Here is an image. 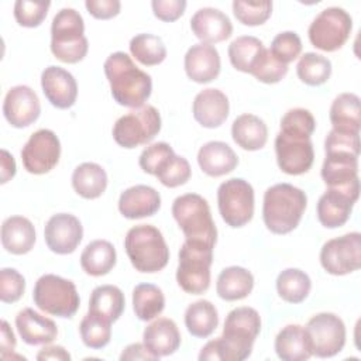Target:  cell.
<instances>
[{
    "instance_id": "cell-29",
    "label": "cell",
    "mask_w": 361,
    "mask_h": 361,
    "mask_svg": "<svg viewBox=\"0 0 361 361\" xmlns=\"http://www.w3.org/2000/svg\"><path fill=\"white\" fill-rule=\"evenodd\" d=\"M274 345L282 361H305L312 357L307 333L300 324H288L279 330Z\"/></svg>"
},
{
    "instance_id": "cell-24",
    "label": "cell",
    "mask_w": 361,
    "mask_h": 361,
    "mask_svg": "<svg viewBox=\"0 0 361 361\" xmlns=\"http://www.w3.org/2000/svg\"><path fill=\"white\" fill-rule=\"evenodd\" d=\"M324 162L320 171L327 188L348 186L360 182L358 155L347 151H324Z\"/></svg>"
},
{
    "instance_id": "cell-47",
    "label": "cell",
    "mask_w": 361,
    "mask_h": 361,
    "mask_svg": "<svg viewBox=\"0 0 361 361\" xmlns=\"http://www.w3.org/2000/svg\"><path fill=\"white\" fill-rule=\"evenodd\" d=\"M269 51L278 61L288 65L289 62L295 61L302 52L300 37L295 31L279 32L274 37Z\"/></svg>"
},
{
    "instance_id": "cell-14",
    "label": "cell",
    "mask_w": 361,
    "mask_h": 361,
    "mask_svg": "<svg viewBox=\"0 0 361 361\" xmlns=\"http://www.w3.org/2000/svg\"><path fill=\"white\" fill-rule=\"evenodd\" d=\"M61 157V141L58 135L48 128H39L32 133L21 149V161L27 172L44 175L52 171Z\"/></svg>"
},
{
    "instance_id": "cell-3",
    "label": "cell",
    "mask_w": 361,
    "mask_h": 361,
    "mask_svg": "<svg viewBox=\"0 0 361 361\" xmlns=\"http://www.w3.org/2000/svg\"><path fill=\"white\" fill-rule=\"evenodd\" d=\"M306 204L307 196L302 189L290 183H276L264 193V224L274 234H288L299 226Z\"/></svg>"
},
{
    "instance_id": "cell-12",
    "label": "cell",
    "mask_w": 361,
    "mask_h": 361,
    "mask_svg": "<svg viewBox=\"0 0 361 361\" xmlns=\"http://www.w3.org/2000/svg\"><path fill=\"white\" fill-rule=\"evenodd\" d=\"M305 330L309 337L312 355L330 358L338 354L345 344V324L334 313L323 312L309 319Z\"/></svg>"
},
{
    "instance_id": "cell-56",
    "label": "cell",
    "mask_w": 361,
    "mask_h": 361,
    "mask_svg": "<svg viewBox=\"0 0 361 361\" xmlns=\"http://www.w3.org/2000/svg\"><path fill=\"white\" fill-rule=\"evenodd\" d=\"M38 361H45V360H58V361H69L71 354L62 347V345H47L39 350L37 354Z\"/></svg>"
},
{
    "instance_id": "cell-10",
    "label": "cell",
    "mask_w": 361,
    "mask_h": 361,
    "mask_svg": "<svg viewBox=\"0 0 361 361\" xmlns=\"http://www.w3.org/2000/svg\"><path fill=\"white\" fill-rule=\"evenodd\" d=\"M351 30L353 18L344 8L327 7L313 18L307 35L314 48L324 52H334L347 42Z\"/></svg>"
},
{
    "instance_id": "cell-36",
    "label": "cell",
    "mask_w": 361,
    "mask_h": 361,
    "mask_svg": "<svg viewBox=\"0 0 361 361\" xmlns=\"http://www.w3.org/2000/svg\"><path fill=\"white\" fill-rule=\"evenodd\" d=\"M126 307V298L121 289L116 285L96 286L89 299V310L99 313L111 323L120 319Z\"/></svg>"
},
{
    "instance_id": "cell-46",
    "label": "cell",
    "mask_w": 361,
    "mask_h": 361,
    "mask_svg": "<svg viewBox=\"0 0 361 361\" xmlns=\"http://www.w3.org/2000/svg\"><path fill=\"white\" fill-rule=\"evenodd\" d=\"M288 73V65L282 63L281 61H278L272 52L269 49L265 48V51L262 52L261 58L258 59L257 65L254 66L251 75L267 85L271 83H278L281 82Z\"/></svg>"
},
{
    "instance_id": "cell-6",
    "label": "cell",
    "mask_w": 361,
    "mask_h": 361,
    "mask_svg": "<svg viewBox=\"0 0 361 361\" xmlns=\"http://www.w3.org/2000/svg\"><path fill=\"white\" fill-rule=\"evenodd\" d=\"M172 216L188 241L204 243L214 248L217 228L206 199L197 193H185L172 203Z\"/></svg>"
},
{
    "instance_id": "cell-1",
    "label": "cell",
    "mask_w": 361,
    "mask_h": 361,
    "mask_svg": "<svg viewBox=\"0 0 361 361\" xmlns=\"http://www.w3.org/2000/svg\"><path fill=\"white\" fill-rule=\"evenodd\" d=\"M261 331L259 313L248 306L233 309L223 327V334L206 343L199 353L200 361H243L251 355L254 341Z\"/></svg>"
},
{
    "instance_id": "cell-25",
    "label": "cell",
    "mask_w": 361,
    "mask_h": 361,
    "mask_svg": "<svg viewBox=\"0 0 361 361\" xmlns=\"http://www.w3.org/2000/svg\"><path fill=\"white\" fill-rule=\"evenodd\" d=\"M16 327L23 341L28 345H47L58 336L55 322L31 307H25L17 313Z\"/></svg>"
},
{
    "instance_id": "cell-7",
    "label": "cell",
    "mask_w": 361,
    "mask_h": 361,
    "mask_svg": "<svg viewBox=\"0 0 361 361\" xmlns=\"http://www.w3.org/2000/svg\"><path fill=\"white\" fill-rule=\"evenodd\" d=\"M176 282L190 295H200L210 286V267L213 262V247L188 241L182 244L178 254Z\"/></svg>"
},
{
    "instance_id": "cell-38",
    "label": "cell",
    "mask_w": 361,
    "mask_h": 361,
    "mask_svg": "<svg viewBox=\"0 0 361 361\" xmlns=\"http://www.w3.org/2000/svg\"><path fill=\"white\" fill-rule=\"evenodd\" d=\"M312 281L299 268H286L276 278V292L288 303H302L310 293Z\"/></svg>"
},
{
    "instance_id": "cell-48",
    "label": "cell",
    "mask_w": 361,
    "mask_h": 361,
    "mask_svg": "<svg viewBox=\"0 0 361 361\" xmlns=\"http://www.w3.org/2000/svg\"><path fill=\"white\" fill-rule=\"evenodd\" d=\"M316 128V120L307 109L295 107L288 110L281 118V130L286 133H296L312 137Z\"/></svg>"
},
{
    "instance_id": "cell-22",
    "label": "cell",
    "mask_w": 361,
    "mask_h": 361,
    "mask_svg": "<svg viewBox=\"0 0 361 361\" xmlns=\"http://www.w3.org/2000/svg\"><path fill=\"white\" fill-rule=\"evenodd\" d=\"M230 103L227 96L214 87H207L199 92L192 104L195 120L206 128L220 127L228 117Z\"/></svg>"
},
{
    "instance_id": "cell-33",
    "label": "cell",
    "mask_w": 361,
    "mask_h": 361,
    "mask_svg": "<svg viewBox=\"0 0 361 361\" xmlns=\"http://www.w3.org/2000/svg\"><path fill=\"white\" fill-rule=\"evenodd\" d=\"M117 261L114 245L107 240L90 241L80 254V267L90 276L109 274Z\"/></svg>"
},
{
    "instance_id": "cell-5",
    "label": "cell",
    "mask_w": 361,
    "mask_h": 361,
    "mask_svg": "<svg viewBox=\"0 0 361 361\" xmlns=\"http://www.w3.org/2000/svg\"><path fill=\"white\" fill-rule=\"evenodd\" d=\"M87 49L83 17L75 8H61L51 24V52L61 62L78 63L86 56Z\"/></svg>"
},
{
    "instance_id": "cell-18",
    "label": "cell",
    "mask_w": 361,
    "mask_h": 361,
    "mask_svg": "<svg viewBox=\"0 0 361 361\" xmlns=\"http://www.w3.org/2000/svg\"><path fill=\"white\" fill-rule=\"evenodd\" d=\"M4 118L16 128H24L35 123L41 114V104L37 93L25 85L8 89L3 102Z\"/></svg>"
},
{
    "instance_id": "cell-27",
    "label": "cell",
    "mask_w": 361,
    "mask_h": 361,
    "mask_svg": "<svg viewBox=\"0 0 361 361\" xmlns=\"http://www.w3.org/2000/svg\"><path fill=\"white\" fill-rule=\"evenodd\" d=\"M197 164L206 175L219 178L235 169L238 157L228 144L223 141H209L200 147Z\"/></svg>"
},
{
    "instance_id": "cell-41",
    "label": "cell",
    "mask_w": 361,
    "mask_h": 361,
    "mask_svg": "<svg viewBox=\"0 0 361 361\" xmlns=\"http://www.w3.org/2000/svg\"><path fill=\"white\" fill-rule=\"evenodd\" d=\"M130 52L141 65L155 66L165 61L166 47L164 41L154 34H137L130 41Z\"/></svg>"
},
{
    "instance_id": "cell-9",
    "label": "cell",
    "mask_w": 361,
    "mask_h": 361,
    "mask_svg": "<svg viewBox=\"0 0 361 361\" xmlns=\"http://www.w3.org/2000/svg\"><path fill=\"white\" fill-rule=\"evenodd\" d=\"M161 131V114L151 106L144 104L131 109L128 113L117 118L113 126L114 141L127 149L137 148L151 142Z\"/></svg>"
},
{
    "instance_id": "cell-52",
    "label": "cell",
    "mask_w": 361,
    "mask_h": 361,
    "mask_svg": "<svg viewBox=\"0 0 361 361\" xmlns=\"http://www.w3.org/2000/svg\"><path fill=\"white\" fill-rule=\"evenodd\" d=\"M154 16L165 23L178 20L186 8L185 0H154L151 3Z\"/></svg>"
},
{
    "instance_id": "cell-49",
    "label": "cell",
    "mask_w": 361,
    "mask_h": 361,
    "mask_svg": "<svg viewBox=\"0 0 361 361\" xmlns=\"http://www.w3.org/2000/svg\"><path fill=\"white\" fill-rule=\"evenodd\" d=\"M25 290L24 276L14 268H3L0 271V300L3 303L17 302Z\"/></svg>"
},
{
    "instance_id": "cell-31",
    "label": "cell",
    "mask_w": 361,
    "mask_h": 361,
    "mask_svg": "<svg viewBox=\"0 0 361 361\" xmlns=\"http://www.w3.org/2000/svg\"><path fill=\"white\" fill-rule=\"evenodd\" d=\"M231 137L240 148L258 151L264 148L268 141V127L258 116L244 113L233 121Z\"/></svg>"
},
{
    "instance_id": "cell-19",
    "label": "cell",
    "mask_w": 361,
    "mask_h": 361,
    "mask_svg": "<svg viewBox=\"0 0 361 361\" xmlns=\"http://www.w3.org/2000/svg\"><path fill=\"white\" fill-rule=\"evenodd\" d=\"M41 87L47 100L56 109L65 110L75 104L78 83L71 72L51 65L41 73Z\"/></svg>"
},
{
    "instance_id": "cell-8",
    "label": "cell",
    "mask_w": 361,
    "mask_h": 361,
    "mask_svg": "<svg viewBox=\"0 0 361 361\" xmlns=\"http://www.w3.org/2000/svg\"><path fill=\"white\" fill-rule=\"evenodd\" d=\"M32 300L39 310L63 319L72 317L80 305L76 285L55 274H45L37 279Z\"/></svg>"
},
{
    "instance_id": "cell-34",
    "label": "cell",
    "mask_w": 361,
    "mask_h": 361,
    "mask_svg": "<svg viewBox=\"0 0 361 361\" xmlns=\"http://www.w3.org/2000/svg\"><path fill=\"white\" fill-rule=\"evenodd\" d=\"M72 186L83 199H97L107 188V173L96 162H83L73 169Z\"/></svg>"
},
{
    "instance_id": "cell-54",
    "label": "cell",
    "mask_w": 361,
    "mask_h": 361,
    "mask_svg": "<svg viewBox=\"0 0 361 361\" xmlns=\"http://www.w3.org/2000/svg\"><path fill=\"white\" fill-rule=\"evenodd\" d=\"M120 360L124 361V360H142V361H147V360H151V361H155L158 360L154 354H151L148 351V348L144 345V343H133L130 345H127L123 353L120 354Z\"/></svg>"
},
{
    "instance_id": "cell-57",
    "label": "cell",
    "mask_w": 361,
    "mask_h": 361,
    "mask_svg": "<svg viewBox=\"0 0 361 361\" xmlns=\"http://www.w3.org/2000/svg\"><path fill=\"white\" fill-rule=\"evenodd\" d=\"M0 348H1V357L7 353H13L16 348V337L6 320H1V338H0Z\"/></svg>"
},
{
    "instance_id": "cell-37",
    "label": "cell",
    "mask_w": 361,
    "mask_h": 361,
    "mask_svg": "<svg viewBox=\"0 0 361 361\" xmlns=\"http://www.w3.org/2000/svg\"><path fill=\"white\" fill-rule=\"evenodd\" d=\"M264 51L265 47L259 38L252 35H241L231 41L227 52L234 69L244 73H251Z\"/></svg>"
},
{
    "instance_id": "cell-17",
    "label": "cell",
    "mask_w": 361,
    "mask_h": 361,
    "mask_svg": "<svg viewBox=\"0 0 361 361\" xmlns=\"http://www.w3.org/2000/svg\"><path fill=\"white\" fill-rule=\"evenodd\" d=\"M83 238L80 220L71 213H56L51 216L44 228L47 247L59 255L72 254Z\"/></svg>"
},
{
    "instance_id": "cell-23",
    "label": "cell",
    "mask_w": 361,
    "mask_h": 361,
    "mask_svg": "<svg viewBox=\"0 0 361 361\" xmlns=\"http://www.w3.org/2000/svg\"><path fill=\"white\" fill-rule=\"evenodd\" d=\"M161 207V195L148 185H134L121 192L118 212L130 220L154 216Z\"/></svg>"
},
{
    "instance_id": "cell-28",
    "label": "cell",
    "mask_w": 361,
    "mask_h": 361,
    "mask_svg": "<svg viewBox=\"0 0 361 361\" xmlns=\"http://www.w3.org/2000/svg\"><path fill=\"white\" fill-rule=\"evenodd\" d=\"M35 244L34 224L24 216H10L1 224V245L14 255H24Z\"/></svg>"
},
{
    "instance_id": "cell-44",
    "label": "cell",
    "mask_w": 361,
    "mask_h": 361,
    "mask_svg": "<svg viewBox=\"0 0 361 361\" xmlns=\"http://www.w3.org/2000/svg\"><path fill=\"white\" fill-rule=\"evenodd\" d=\"M233 13L235 18L244 25H261L264 24L272 13V1H243L235 0L233 3Z\"/></svg>"
},
{
    "instance_id": "cell-16",
    "label": "cell",
    "mask_w": 361,
    "mask_h": 361,
    "mask_svg": "<svg viewBox=\"0 0 361 361\" xmlns=\"http://www.w3.org/2000/svg\"><path fill=\"white\" fill-rule=\"evenodd\" d=\"M360 196V182L348 186L327 188L317 202V219L326 228L344 226Z\"/></svg>"
},
{
    "instance_id": "cell-55",
    "label": "cell",
    "mask_w": 361,
    "mask_h": 361,
    "mask_svg": "<svg viewBox=\"0 0 361 361\" xmlns=\"http://www.w3.org/2000/svg\"><path fill=\"white\" fill-rule=\"evenodd\" d=\"M16 175V161L7 149L0 151V182L7 183Z\"/></svg>"
},
{
    "instance_id": "cell-2",
    "label": "cell",
    "mask_w": 361,
    "mask_h": 361,
    "mask_svg": "<svg viewBox=\"0 0 361 361\" xmlns=\"http://www.w3.org/2000/svg\"><path fill=\"white\" fill-rule=\"evenodd\" d=\"M113 99L124 107L137 109L144 106L152 92L151 76L141 71L133 58L121 51L107 56L103 65Z\"/></svg>"
},
{
    "instance_id": "cell-26",
    "label": "cell",
    "mask_w": 361,
    "mask_h": 361,
    "mask_svg": "<svg viewBox=\"0 0 361 361\" xmlns=\"http://www.w3.org/2000/svg\"><path fill=\"white\" fill-rule=\"evenodd\" d=\"M142 343L157 358L166 357L179 348L180 333L172 319L158 317L144 329Z\"/></svg>"
},
{
    "instance_id": "cell-43",
    "label": "cell",
    "mask_w": 361,
    "mask_h": 361,
    "mask_svg": "<svg viewBox=\"0 0 361 361\" xmlns=\"http://www.w3.org/2000/svg\"><path fill=\"white\" fill-rule=\"evenodd\" d=\"M175 155L176 154L172 147L168 142L161 141L145 147L138 158V164L145 173L157 176L162 169H165Z\"/></svg>"
},
{
    "instance_id": "cell-30",
    "label": "cell",
    "mask_w": 361,
    "mask_h": 361,
    "mask_svg": "<svg viewBox=\"0 0 361 361\" xmlns=\"http://www.w3.org/2000/svg\"><path fill=\"white\" fill-rule=\"evenodd\" d=\"M333 130L348 134H360L361 104L355 93H340L330 106L329 113Z\"/></svg>"
},
{
    "instance_id": "cell-40",
    "label": "cell",
    "mask_w": 361,
    "mask_h": 361,
    "mask_svg": "<svg viewBox=\"0 0 361 361\" xmlns=\"http://www.w3.org/2000/svg\"><path fill=\"white\" fill-rule=\"evenodd\" d=\"M79 333L86 347L100 350L110 343L111 322L104 316L89 310L79 324Z\"/></svg>"
},
{
    "instance_id": "cell-45",
    "label": "cell",
    "mask_w": 361,
    "mask_h": 361,
    "mask_svg": "<svg viewBox=\"0 0 361 361\" xmlns=\"http://www.w3.org/2000/svg\"><path fill=\"white\" fill-rule=\"evenodd\" d=\"M49 6V1L17 0L14 3V18L21 27H38L45 20Z\"/></svg>"
},
{
    "instance_id": "cell-50",
    "label": "cell",
    "mask_w": 361,
    "mask_h": 361,
    "mask_svg": "<svg viewBox=\"0 0 361 361\" xmlns=\"http://www.w3.org/2000/svg\"><path fill=\"white\" fill-rule=\"evenodd\" d=\"M192 175L190 165L186 158L175 155L168 166L161 171L155 178L166 188H178L180 185H185Z\"/></svg>"
},
{
    "instance_id": "cell-20",
    "label": "cell",
    "mask_w": 361,
    "mask_h": 361,
    "mask_svg": "<svg viewBox=\"0 0 361 361\" xmlns=\"http://www.w3.org/2000/svg\"><path fill=\"white\" fill-rule=\"evenodd\" d=\"M190 28L203 44L226 41L233 34V24L227 14L214 7L199 8L190 18Z\"/></svg>"
},
{
    "instance_id": "cell-53",
    "label": "cell",
    "mask_w": 361,
    "mask_h": 361,
    "mask_svg": "<svg viewBox=\"0 0 361 361\" xmlns=\"http://www.w3.org/2000/svg\"><path fill=\"white\" fill-rule=\"evenodd\" d=\"M85 7L90 16L97 20H109L120 13L121 3L118 0H87Z\"/></svg>"
},
{
    "instance_id": "cell-51",
    "label": "cell",
    "mask_w": 361,
    "mask_h": 361,
    "mask_svg": "<svg viewBox=\"0 0 361 361\" xmlns=\"http://www.w3.org/2000/svg\"><path fill=\"white\" fill-rule=\"evenodd\" d=\"M324 151H347L360 155V134L330 130L324 140Z\"/></svg>"
},
{
    "instance_id": "cell-42",
    "label": "cell",
    "mask_w": 361,
    "mask_h": 361,
    "mask_svg": "<svg viewBox=\"0 0 361 361\" xmlns=\"http://www.w3.org/2000/svg\"><path fill=\"white\" fill-rule=\"evenodd\" d=\"M298 78L309 86H320L326 83L331 75V62L326 56L316 52H306L296 65Z\"/></svg>"
},
{
    "instance_id": "cell-13",
    "label": "cell",
    "mask_w": 361,
    "mask_h": 361,
    "mask_svg": "<svg viewBox=\"0 0 361 361\" xmlns=\"http://www.w3.org/2000/svg\"><path fill=\"white\" fill-rule=\"evenodd\" d=\"M323 269L336 276L351 274L361 267V234L347 233L326 241L320 250Z\"/></svg>"
},
{
    "instance_id": "cell-32",
    "label": "cell",
    "mask_w": 361,
    "mask_h": 361,
    "mask_svg": "<svg viewBox=\"0 0 361 361\" xmlns=\"http://www.w3.org/2000/svg\"><path fill=\"white\" fill-rule=\"evenodd\" d=\"M254 288L252 274L243 267H227L224 268L216 282V292L220 299L227 302L241 300L247 298Z\"/></svg>"
},
{
    "instance_id": "cell-35",
    "label": "cell",
    "mask_w": 361,
    "mask_h": 361,
    "mask_svg": "<svg viewBox=\"0 0 361 361\" xmlns=\"http://www.w3.org/2000/svg\"><path fill=\"white\" fill-rule=\"evenodd\" d=\"M217 324L219 313L210 300H196L190 303L185 310V326L193 337H209L216 330Z\"/></svg>"
},
{
    "instance_id": "cell-15",
    "label": "cell",
    "mask_w": 361,
    "mask_h": 361,
    "mask_svg": "<svg viewBox=\"0 0 361 361\" xmlns=\"http://www.w3.org/2000/svg\"><path fill=\"white\" fill-rule=\"evenodd\" d=\"M276 162L288 175L306 173L314 161V151L310 137L296 133L279 131L275 138Z\"/></svg>"
},
{
    "instance_id": "cell-11",
    "label": "cell",
    "mask_w": 361,
    "mask_h": 361,
    "mask_svg": "<svg viewBox=\"0 0 361 361\" xmlns=\"http://www.w3.org/2000/svg\"><path fill=\"white\" fill-rule=\"evenodd\" d=\"M254 189L243 178H231L217 189V206L223 221L238 228L251 221L254 216Z\"/></svg>"
},
{
    "instance_id": "cell-21",
    "label": "cell",
    "mask_w": 361,
    "mask_h": 361,
    "mask_svg": "<svg viewBox=\"0 0 361 361\" xmlns=\"http://www.w3.org/2000/svg\"><path fill=\"white\" fill-rule=\"evenodd\" d=\"M183 66L190 80L209 83L220 75L221 62L219 51L209 44H195L186 51Z\"/></svg>"
},
{
    "instance_id": "cell-39",
    "label": "cell",
    "mask_w": 361,
    "mask_h": 361,
    "mask_svg": "<svg viewBox=\"0 0 361 361\" xmlns=\"http://www.w3.org/2000/svg\"><path fill=\"white\" fill-rule=\"evenodd\" d=\"M165 307V296L161 288L152 283H138L133 289V309L135 316L148 322L162 313Z\"/></svg>"
},
{
    "instance_id": "cell-4",
    "label": "cell",
    "mask_w": 361,
    "mask_h": 361,
    "mask_svg": "<svg viewBox=\"0 0 361 361\" xmlns=\"http://www.w3.org/2000/svg\"><path fill=\"white\" fill-rule=\"evenodd\" d=\"M124 248L131 265L142 274L164 269L169 261V248L162 233L152 224L131 227L124 238Z\"/></svg>"
}]
</instances>
